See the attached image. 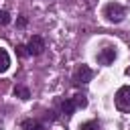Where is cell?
<instances>
[{
    "instance_id": "obj_15",
    "label": "cell",
    "mask_w": 130,
    "mask_h": 130,
    "mask_svg": "<svg viewBox=\"0 0 130 130\" xmlns=\"http://www.w3.org/2000/svg\"><path fill=\"white\" fill-rule=\"evenodd\" d=\"M32 130H43V126H41V124H39V122H37V124H35V128H32Z\"/></svg>"
},
{
    "instance_id": "obj_13",
    "label": "cell",
    "mask_w": 130,
    "mask_h": 130,
    "mask_svg": "<svg viewBox=\"0 0 130 130\" xmlns=\"http://www.w3.org/2000/svg\"><path fill=\"white\" fill-rule=\"evenodd\" d=\"M35 124H37L35 120H24V122H22V128H24V130H32Z\"/></svg>"
},
{
    "instance_id": "obj_3",
    "label": "cell",
    "mask_w": 130,
    "mask_h": 130,
    "mask_svg": "<svg viewBox=\"0 0 130 130\" xmlns=\"http://www.w3.org/2000/svg\"><path fill=\"white\" fill-rule=\"evenodd\" d=\"M114 98H116V108L124 114H130V85H122Z\"/></svg>"
},
{
    "instance_id": "obj_1",
    "label": "cell",
    "mask_w": 130,
    "mask_h": 130,
    "mask_svg": "<svg viewBox=\"0 0 130 130\" xmlns=\"http://www.w3.org/2000/svg\"><path fill=\"white\" fill-rule=\"evenodd\" d=\"M104 16H106L108 22L118 24V22L124 20V16H126V8H124L122 4H118V2H108V4L104 6Z\"/></svg>"
},
{
    "instance_id": "obj_8",
    "label": "cell",
    "mask_w": 130,
    "mask_h": 130,
    "mask_svg": "<svg viewBox=\"0 0 130 130\" xmlns=\"http://www.w3.org/2000/svg\"><path fill=\"white\" fill-rule=\"evenodd\" d=\"M14 95L20 98V100H28V98H30V91H28L24 85H16V87H14Z\"/></svg>"
},
{
    "instance_id": "obj_6",
    "label": "cell",
    "mask_w": 130,
    "mask_h": 130,
    "mask_svg": "<svg viewBox=\"0 0 130 130\" xmlns=\"http://www.w3.org/2000/svg\"><path fill=\"white\" fill-rule=\"evenodd\" d=\"M75 108H77V106H75V100H73V98H67V100L61 102V112H63L65 116H71V114L75 112Z\"/></svg>"
},
{
    "instance_id": "obj_9",
    "label": "cell",
    "mask_w": 130,
    "mask_h": 130,
    "mask_svg": "<svg viewBox=\"0 0 130 130\" xmlns=\"http://www.w3.org/2000/svg\"><path fill=\"white\" fill-rule=\"evenodd\" d=\"M79 130H100V122L98 120H89V122H83L79 126Z\"/></svg>"
},
{
    "instance_id": "obj_4",
    "label": "cell",
    "mask_w": 130,
    "mask_h": 130,
    "mask_svg": "<svg viewBox=\"0 0 130 130\" xmlns=\"http://www.w3.org/2000/svg\"><path fill=\"white\" fill-rule=\"evenodd\" d=\"M26 49H28V55H32V57L41 55V53L45 51V41H43V37L32 35L30 41H28V45H26Z\"/></svg>"
},
{
    "instance_id": "obj_14",
    "label": "cell",
    "mask_w": 130,
    "mask_h": 130,
    "mask_svg": "<svg viewBox=\"0 0 130 130\" xmlns=\"http://www.w3.org/2000/svg\"><path fill=\"white\" fill-rule=\"evenodd\" d=\"M26 24V18H18V26H24Z\"/></svg>"
},
{
    "instance_id": "obj_11",
    "label": "cell",
    "mask_w": 130,
    "mask_h": 130,
    "mask_svg": "<svg viewBox=\"0 0 130 130\" xmlns=\"http://www.w3.org/2000/svg\"><path fill=\"white\" fill-rule=\"evenodd\" d=\"M10 22V14L6 10H0V24H8Z\"/></svg>"
},
{
    "instance_id": "obj_7",
    "label": "cell",
    "mask_w": 130,
    "mask_h": 130,
    "mask_svg": "<svg viewBox=\"0 0 130 130\" xmlns=\"http://www.w3.org/2000/svg\"><path fill=\"white\" fill-rule=\"evenodd\" d=\"M8 67H10V57H8L6 49H0V73L8 71Z\"/></svg>"
},
{
    "instance_id": "obj_2",
    "label": "cell",
    "mask_w": 130,
    "mask_h": 130,
    "mask_svg": "<svg viewBox=\"0 0 130 130\" xmlns=\"http://www.w3.org/2000/svg\"><path fill=\"white\" fill-rule=\"evenodd\" d=\"M91 77H93V71L87 67V65H77L75 67V71H73V75H71V81H73V85L75 87H79V85H85L87 81H91Z\"/></svg>"
},
{
    "instance_id": "obj_10",
    "label": "cell",
    "mask_w": 130,
    "mask_h": 130,
    "mask_svg": "<svg viewBox=\"0 0 130 130\" xmlns=\"http://www.w3.org/2000/svg\"><path fill=\"white\" fill-rule=\"evenodd\" d=\"M73 100H75V106H77V108H85V106H87V98H85L83 93L73 95Z\"/></svg>"
},
{
    "instance_id": "obj_5",
    "label": "cell",
    "mask_w": 130,
    "mask_h": 130,
    "mask_svg": "<svg viewBox=\"0 0 130 130\" xmlns=\"http://www.w3.org/2000/svg\"><path fill=\"white\" fill-rule=\"evenodd\" d=\"M114 59H116V49L114 47H106L98 55V63L100 65H110V63H114Z\"/></svg>"
},
{
    "instance_id": "obj_12",
    "label": "cell",
    "mask_w": 130,
    "mask_h": 130,
    "mask_svg": "<svg viewBox=\"0 0 130 130\" xmlns=\"http://www.w3.org/2000/svg\"><path fill=\"white\" fill-rule=\"evenodd\" d=\"M16 53H18L20 57H24V55H28V49H26V45H18V47H16Z\"/></svg>"
}]
</instances>
